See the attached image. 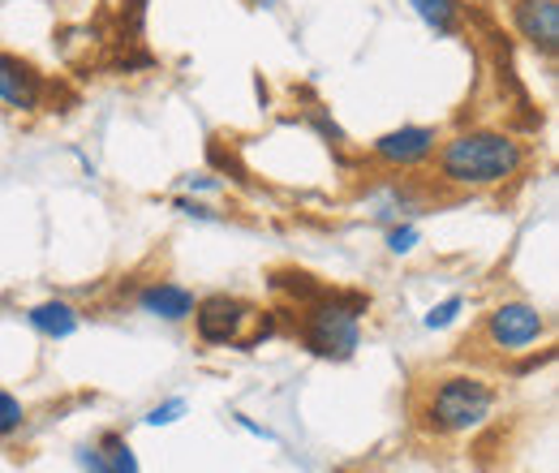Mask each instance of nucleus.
Wrapping results in <instances>:
<instances>
[{
    "mask_svg": "<svg viewBox=\"0 0 559 473\" xmlns=\"http://www.w3.org/2000/svg\"><path fill=\"white\" fill-rule=\"evenodd\" d=\"M465 310V297H448V301H439L430 315H426V328L430 332H439V328H448V323H456V315Z\"/></svg>",
    "mask_w": 559,
    "mask_h": 473,
    "instance_id": "2eb2a0df",
    "label": "nucleus"
},
{
    "mask_svg": "<svg viewBox=\"0 0 559 473\" xmlns=\"http://www.w3.org/2000/svg\"><path fill=\"white\" fill-rule=\"evenodd\" d=\"M547 332V319L525 301H503L487 315V340L503 353H521Z\"/></svg>",
    "mask_w": 559,
    "mask_h": 473,
    "instance_id": "423d86ee",
    "label": "nucleus"
},
{
    "mask_svg": "<svg viewBox=\"0 0 559 473\" xmlns=\"http://www.w3.org/2000/svg\"><path fill=\"white\" fill-rule=\"evenodd\" d=\"M177 417H186V401H181V397H177V401H164V405H155L151 413H146V417H142V422H146V426H173Z\"/></svg>",
    "mask_w": 559,
    "mask_h": 473,
    "instance_id": "dca6fc26",
    "label": "nucleus"
},
{
    "mask_svg": "<svg viewBox=\"0 0 559 473\" xmlns=\"http://www.w3.org/2000/svg\"><path fill=\"white\" fill-rule=\"evenodd\" d=\"M22 422H26V409L17 397H9L4 388H0V439H9L13 430H22Z\"/></svg>",
    "mask_w": 559,
    "mask_h": 473,
    "instance_id": "ddd939ff",
    "label": "nucleus"
},
{
    "mask_svg": "<svg viewBox=\"0 0 559 473\" xmlns=\"http://www.w3.org/2000/svg\"><path fill=\"white\" fill-rule=\"evenodd\" d=\"M512 26L534 52H559V0H512Z\"/></svg>",
    "mask_w": 559,
    "mask_h": 473,
    "instance_id": "6e6552de",
    "label": "nucleus"
},
{
    "mask_svg": "<svg viewBox=\"0 0 559 473\" xmlns=\"http://www.w3.org/2000/svg\"><path fill=\"white\" fill-rule=\"evenodd\" d=\"M31 328L48 340H66L78 332V310L70 301H44V306L31 310Z\"/></svg>",
    "mask_w": 559,
    "mask_h": 473,
    "instance_id": "f8f14e48",
    "label": "nucleus"
},
{
    "mask_svg": "<svg viewBox=\"0 0 559 473\" xmlns=\"http://www.w3.org/2000/svg\"><path fill=\"white\" fill-rule=\"evenodd\" d=\"M194 323L207 344L224 348H254L259 340L272 336V319L237 297H207L203 306H194Z\"/></svg>",
    "mask_w": 559,
    "mask_h": 473,
    "instance_id": "20e7f679",
    "label": "nucleus"
},
{
    "mask_svg": "<svg viewBox=\"0 0 559 473\" xmlns=\"http://www.w3.org/2000/svg\"><path fill=\"white\" fill-rule=\"evenodd\" d=\"M78 461H82L86 473H139V461H134L130 444L117 430H108L95 448H78Z\"/></svg>",
    "mask_w": 559,
    "mask_h": 473,
    "instance_id": "9d476101",
    "label": "nucleus"
},
{
    "mask_svg": "<svg viewBox=\"0 0 559 473\" xmlns=\"http://www.w3.org/2000/svg\"><path fill=\"white\" fill-rule=\"evenodd\" d=\"M181 190H186V194H219L224 181L211 177V173H190V177H181Z\"/></svg>",
    "mask_w": 559,
    "mask_h": 473,
    "instance_id": "f3484780",
    "label": "nucleus"
},
{
    "mask_svg": "<svg viewBox=\"0 0 559 473\" xmlns=\"http://www.w3.org/2000/svg\"><path fill=\"white\" fill-rule=\"evenodd\" d=\"M173 211H181V215H190V220H219V215H215L207 203H199V199H177Z\"/></svg>",
    "mask_w": 559,
    "mask_h": 473,
    "instance_id": "a211bd4d",
    "label": "nucleus"
},
{
    "mask_svg": "<svg viewBox=\"0 0 559 473\" xmlns=\"http://www.w3.org/2000/svg\"><path fill=\"white\" fill-rule=\"evenodd\" d=\"M48 99V78L17 52H0V104L13 113H39Z\"/></svg>",
    "mask_w": 559,
    "mask_h": 473,
    "instance_id": "0eeeda50",
    "label": "nucleus"
},
{
    "mask_svg": "<svg viewBox=\"0 0 559 473\" xmlns=\"http://www.w3.org/2000/svg\"><path fill=\"white\" fill-rule=\"evenodd\" d=\"M361 315H366L361 297H314L306 306V319H301L306 348L314 357H328V362L353 357V348L361 344Z\"/></svg>",
    "mask_w": 559,
    "mask_h": 473,
    "instance_id": "f03ea898",
    "label": "nucleus"
},
{
    "mask_svg": "<svg viewBox=\"0 0 559 473\" xmlns=\"http://www.w3.org/2000/svg\"><path fill=\"white\" fill-rule=\"evenodd\" d=\"M495 409V392H490L483 379H469V375H452V379H439L426 397V426L435 435H469L478 430Z\"/></svg>",
    "mask_w": 559,
    "mask_h": 473,
    "instance_id": "7ed1b4c3",
    "label": "nucleus"
},
{
    "mask_svg": "<svg viewBox=\"0 0 559 473\" xmlns=\"http://www.w3.org/2000/svg\"><path fill=\"white\" fill-rule=\"evenodd\" d=\"M233 417H237V426H246V430H250V435H259V439H267V444H276V435H272V430H263V426H259V422H250V417H246V413H233Z\"/></svg>",
    "mask_w": 559,
    "mask_h": 473,
    "instance_id": "6ab92c4d",
    "label": "nucleus"
},
{
    "mask_svg": "<svg viewBox=\"0 0 559 473\" xmlns=\"http://www.w3.org/2000/svg\"><path fill=\"white\" fill-rule=\"evenodd\" d=\"M250 9H263V13H272V9H280V0H246Z\"/></svg>",
    "mask_w": 559,
    "mask_h": 473,
    "instance_id": "aec40b11",
    "label": "nucleus"
},
{
    "mask_svg": "<svg viewBox=\"0 0 559 473\" xmlns=\"http://www.w3.org/2000/svg\"><path fill=\"white\" fill-rule=\"evenodd\" d=\"M435 177L439 186H456V190H490L512 181L530 151L525 142L503 130H465V134L439 138L435 146Z\"/></svg>",
    "mask_w": 559,
    "mask_h": 473,
    "instance_id": "f257e3e1",
    "label": "nucleus"
},
{
    "mask_svg": "<svg viewBox=\"0 0 559 473\" xmlns=\"http://www.w3.org/2000/svg\"><path fill=\"white\" fill-rule=\"evenodd\" d=\"M418 241H421L418 224H401V220H396V224L388 228V250H392V255H409Z\"/></svg>",
    "mask_w": 559,
    "mask_h": 473,
    "instance_id": "4468645a",
    "label": "nucleus"
},
{
    "mask_svg": "<svg viewBox=\"0 0 559 473\" xmlns=\"http://www.w3.org/2000/svg\"><path fill=\"white\" fill-rule=\"evenodd\" d=\"M409 9L418 13V22L430 35L439 39L461 35V0H409Z\"/></svg>",
    "mask_w": 559,
    "mask_h": 473,
    "instance_id": "9b49d317",
    "label": "nucleus"
},
{
    "mask_svg": "<svg viewBox=\"0 0 559 473\" xmlns=\"http://www.w3.org/2000/svg\"><path fill=\"white\" fill-rule=\"evenodd\" d=\"M194 293L190 288H181V284H173V280H155V284H146L139 293V310L142 315H155V319H168V323H181V319H190L194 315Z\"/></svg>",
    "mask_w": 559,
    "mask_h": 473,
    "instance_id": "1a4fd4ad",
    "label": "nucleus"
},
{
    "mask_svg": "<svg viewBox=\"0 0 559 473\" xmlns=\"http://www.w3.org/2000/svg\"><path fill=\"white\" fill-rule=\"evenodd\" d=\"M439 146V130L435 126H401V130H388V134L374 138L370 155L392 168V173H409V168H421Z\"/></svg>",
    "mask_w": 559,
    "mask_h": 473,
    "instance_id": "39448f33",
    "label": "nucleus"
}]
</instances>
